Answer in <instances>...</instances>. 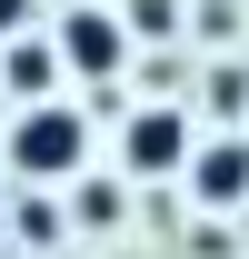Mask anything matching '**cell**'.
Returning <instances> with one entry per match:
<instances>
[{"label":"cell","mask_w":249,"mask_h":259,"mask_svg":"<svg viewBox=\"0 0 249 259\" xmlns=\"http://www.w3.org/2000/svg\"><path fill=\"white\" fill-rule=\"evenodd\" d=\"M60 50H40V40H10V60H0V80H10V90H20V110H30V100H50V80H60Z\"/></svg>","instance_id":"cell-5"},{"label":"cell","mask_w":249,"mask_h":259,"mask_svg":"<svg viewBox=\"0 0 249 259\" xmlns=\"http://www.w3.org/2000/svg\"><path fill=\"white\" fill-rule=\"evenodd\" d=\"M20 20H30V0H0V40H20Z\"/></svg>","instance_id":"cell-9"},{"label":"cell","mask_w":249,"mask_h":259,"mask_svg":"<svg viewBox=\"0 0 249 259\" xmlns=\"http://www.w3.org/2000/svg\"><path fill=\"white\" fill-rule=\"evenodd\" d=\"M120 160L140 169V180L189 169V120H180V110H140V120H130V140H120Z\"/></svg>","instance_id":"cell-4"},{"label":"cell","mask_w":249,"mask_h":259,"mask_svg":"<svg viewBox=\"0 0 249 259\" xmlns=\"http://www.w3.org/2000/svg\"><path fill=\"white\" fill-rule=\"evenodd\" d=\"M210 110L239 120V110H249V70H210Z\"/></svg>","instance_id":"cell-7"},{"label":"cell","mask_w":249,"mask_h":259,"mask_svg":"<svg viewBox=\"0 0 249 259\" xmlns=\"http://www.w3.org/2000/svg\"><path fill=\"white\" fill-rule=\"evenodd\" d=\"M10 160H20V180H70V169L90 160V120L60 110V100H30L10 120Z\"/></svg>","instance_id":"cell-1"},{"label":"cell","mask_w":249,"mask_h":259,"mask_svg":"<svg viewBox=\"0 0 249 259\" xmlns=\"http://www.w3.org/2000/svg\"><path fill=\"white\" fill-rule=\"evenodd\" d=\"M130 30H140V40H170V30H180V0H130Z\"/></svg>","instance_id":"cell-6"},{"label":"cell","mask_w":249,"mask_h":259,"mask_svg":"<svg viewBox=\"0 0 249 259\" xmlns=\"http://www.w3.org/2000/svg\"><path fill=\"white\" fill-rule=\"evenodd\" d=\"M60 60L80 70V80H120V60H130V20H120V10H100V0H70Z\"/></svg>","instance_id":"cell-2"},{"label":"cell","mask_w":249,"mask_h":259,"mask_svg":"<svg viewBox=\"0 0 249 259\" xmlns=\"http://www.w3.org/2000/svg\"><path fill=\"white\" fill-rule=\"evenodd\" d=\"M189 199H199V209H249V140L189 150Z\"/></svg>","instance_id":"cell-3"},{"label":"cell","mask_w":249,"mask_h":259,"mask_svg":"<svg viewBox=\"0 0 249 259\" xmlns=\"http://www.w3.org/2000/svg\"><path fill=\"white\" fill-rule=\"evenodd\" d=\"M20 239H30V249H50V239H60V209H40V199H30V209H20Z\"/></svg>","instance_id":"cell-8"}]
</instances>
